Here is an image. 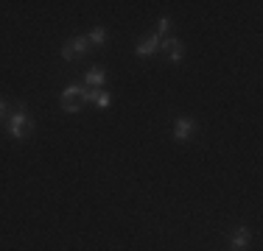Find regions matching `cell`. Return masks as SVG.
Segmentation results:
<instances>
[{
	"instance_id": "obj_1",
	"label": "cell",
	"mask_w": 263,
	"mask_h": 251,
	"mask_svg": "<svg viewBox=\"0 0 263 251\" xmlns=\"http://www.w3.org/2000/svg\"><path fill=\"white\" fill-rule=\"evenodd\" d=\"M59 103L65 112H79L84 103H90V90H87V87H79V84H70V87L62 90Z\"/></svg>"
},
{
	"instance_id": "obj_2",
	"label": "cell",
	"mask_w": 263,
	"mask_h": 251,
	"mask_svg": "<svg viewBox=\"0 0 263 251\" xmlns=\"http://www.w3.org/2000/svg\"><path fill=\"white\" fill-rule=\"evenodd\" d=\"M31 129H34V120L26 115V109H17L9 115V134L14 137V140H26L31 134Z\"/></svg>"
},
{
	"instance_id": "obj_3",
	"label": "cell",
	"mask_w": 263,
	"mask_h": 251,
	"mask_svg": "<svg viewBox=\"0 0 263 251\" xmlns=\"http://www.w3.org/2000/svg\"><path fill=\"white\" fill-rule=\"evenodd\" d=\"M87 48H90V39H87V36H76V39H70V42L62 45V59L73 61V59H79V56H84Z\"/></svg>"
},
{
	"instance_id": "obj_4",
	"label": "cell",
	"mask_w": 263,
	"mask_h": 251,
	"mask_svg": "<svg viewBox=\"0 0 263 251\" xmlns=\"http://www.w3.org/2000/svg\"><path fill=\"white\" fill-rule=\"evenodd\" d=\"M193 131H196V123H193L191 117H177V123H174V137H177L179 142H187Z\"/></svg>"
},
{
	"instance_id": "obj_5",
	"label": "cell",
	"mask_w": 263,
	"mask_h": 251,
	"mask_svg": "<svg viewBox=\"0 0 263 251\" xmlns=\"http://www.w3.org/2000/svg\"><path fill=\"white\" fill-rule=\"evenodd\" d=\"M160 50H165L171 61H182L185 59V45L179 39H160Z\"/></svg>"
},
{
	"instance_id": "obj_6",
	"label": "cell",
	"mask_w": 263,
	"mask_h": 251,
	"mask_svg": "<svg viewBox=\"0 0 263 251\" xmlns=\"http://www.w3.org/2000/svg\"><path fill=\"white\" fill-rule=\"evenodd\" d=\"M249 243H252V232L247 229V226H238V229L233 232V248H247Z\"/></svg>"
},
{
	"instance_id": "obj_7",
	"label": "cell",
	"mask_w": 263,
	"mask_h": 251,
	"mask_svg": "<svg viewBox=\"0 0 263 251\" xmlns=\"http://www.w3.org/2000/svg\"><path fill=\"white\" fill-rule=\"evenodd\" d=\"M154 50H160V36H157V34H154L152 39H146L143 45H137V48H135V53L140 56V59H146V56H152Z\"/></svg>"
},
{
	"instance_id": "obj_8",
	"label": "cell",
	"mask_w": 263,
	"mask_h": 251,
	"mask_svg": "<svg viewBox=\"0 0 263 251\" xmlns=\"http://www.w3.org/2000/svg\"><path fill=\"white\" fill-rule=\"evenodd\" d=\"M90 100H92V103H98L101 109H106V106L112 103V95H109V92H104V90H90Z\"/></svg>"
},
{
	"instance_id": "obj_9",
	"label": "cell",
	"mask_w": 263,
	"mask_h": 251,
	"mask_svg": "<svg viewBox=\"0 0 263 251\" xmlns=\"http://www.w3.org/2000/svg\"><path fill=\"white\" fill-rule=\"evenodd\" d=\"M104 81H106V73H104V67L92 65L90 70H87V84H104Z\"/></svg>"
},
{
	"instance_id": "obj_10",
	"label": "cell",
	"mask_w": 263,
	"mask_h": 251,
	"mask_svg": "<svg viewBox=\"0 0 263 251\" xmlns=\"http://www.w3.org/2000/svg\"><path fill=\"white\" fill-rule=\"evenodd\" d=\"M87 39H90V45H104V42H106V28H104V25H96Z\"/></svg>"
},
{
	"instance_id": "obj_11",
	"label": "cell",
	"mask_w": 263,
	"mask_h": 251,
	"mask_svg": "<svg viewBox=\"0 0 263 251\" xmlns=\"http://www.w3.org/2000/svg\"><path fill=\"white\" fill-rule=\"evenodd\" d=\"M168 28H171V17H162V20H160V25H157V36H162Z\"/></svg>"
},
{
	"instance_id": "obj_12",
	"label": "cell",
	"mask_w": 263,
	"mask_h": 251,
	"mask_svg": "<svg viewBox=\"0 0 263 251\" xmlns=\"http://www.w3.org/2000/svg\"><path fill=\"white\" fill-rule=\"evenodd\" d=\"M0 117H9V106H6V100H0Z\"/></svg>"
},
{
	"instance_id": "obj_13",
	"label": "cell",
	"mask_w": 263,
	"mask_h": 251,
	"mask_svg": "<svg viewBox=\"0 0 263 251\" xmlns=\"http://www.w3.org/2000/svg\"><path fill=\"white\" fill-rule=\"evenodd\" d=\"M235 251H238V248H235Z\"/></svg>"
}]
</instances>
